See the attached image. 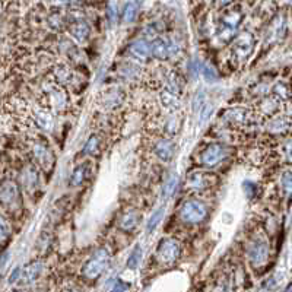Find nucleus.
<instances>
[{"mask_svg":"<svg viewBox=\"0 0 292 292\" xmlns=\"http://www.w3.org/2000/svg\"><path fill=\"white\" fill-rule=\"evenodd\" d=\"M108 264H110V254H108V251L105 250V249H99L85 263L82 273H84L85 278L94 280V279L99 278L102 275V272L108 267Z\"/></svg>","mask_w":292,"mask_h":292,"instance_id":"f257e3e1","label":"nucleus"},{"mask_svg":"<svg viewBox=\"0 0 292 292\" xmlns=\"http://www.w3.org/2000/svg\"><path fill=\"white\" fill-rule=\"evenodd\" d=\"M243 21V15L238 11H228L221 18V27L218 31V40L221 42H229L237 34V28Z\"/></svg>","mask_w":292,"mask_h":292,"instance_id":"f03ea898","label":"nucleus"},{"mask_svg":"<svg viewBox=\"0 0 292 292\" xmlns=\"http://www.w3.org/2000/svg\"><path fill=\"white\" fill-rule=\"evenodd\" d=\"M208 216V208L200 200H187L181 205L180 218L183 222L200 223Z\"/></svg>","mask_w":292,"mask_h":292,"instance_id":"7ed1b4c3","label":"nucleus"},{"mask_svg":"<svg viewBox=\"0 0 292 292\" xmlns=\"http://www.w3.org/2000/svg\"><path fill=\"white\" fill-rule=\"evenodd\" d=\"M44 94H45L44 95V104L50 110L62 111L68 105V97H66L65 91L57 84L44 86Z\"/></svg>","mask_w":292,"mask_h":292,"instance_id":"20e7f679","label":"nucleus"},{"mask_svg":"<svg viewBox=\"0 0 292 292\" xmlns=\"http://www.w3.org/2000/svg\"><path fill=\"white\" fill-rule=\"evenodd\" d=\"M254 42L256 41L251 32H243L237 37L232 45V56L236 57L237 62H246L249 59L253 53Z\"/></svg>","mask_w":292,"mask_h":292,"instance_id":"39448f33","label":"nucleus"},{"mask_svg":"<svg viewBox=\"0 0 292 292\" xmlns=\"http://www.w3.org/2000/svg\"><path fill=\"white\" fill-rule=\"evenodd\" d=\"M156 256H158L161 263H174L180 257V244L174 238H164V240H161V243L158 246Z\"/></svg>","mask_w":292,"mask_h":292,"instance_id":"423d86ee","label":"nucleus"},{"mask_svg":"<svg viewBox=\"0 0 292 292\" xmlns=\"http://www.w3.org/2000/svg\"><path fill=\"white\" fill-rule=\"evenodd\" d=\"M226 156V149L221 143H210L208 148L200 155V162L203 167H216L223 158Z\"/></svg>","mask_w":292,"mask_h":292,"instance_id":"0eeeda50","label":"nucleus"},{"mask_svg":"<svg viewBox=\"0 0 292 292\" xmlns=\"http://www.w3.org/2000/svg\"><path fill=\"white\" fill-rule=\"evenodd\" d=\"M249 260L254 267H260L263 266L267 259H269V244L264 240H256L251 243V246L249 247L247 251Z\"/></svg>","mask_w":292,"mask_h":292,"instance_id":"6e6552de","label":"nucleus"},{"mask_svg":"<svg viewBox=\"0 0 292 292\" xmlns=\"http://www.w3.org/2000/svg\"><path fill=\"white\" fill-rule=\"evenodd\" d=\"M125 99V92L120 88H110L99 95V105L105 110L119 107Z\"/></svg>","mask_w":292,"mask_h":292,"instance_id":"1a4fd4ad","label":"nucleus"},{"mask_svg":"<svg viewBox=\"0 0 292 292\" xmlns=\"http://www.w3.org/2000/svg\"><path fill=\"white\" fill-rule=\"evenodd\" d=\"M129 54L133 57L135 60H138V62H146L149 59V56L152 54L151 53V44L146 41L145 38L135 40L129 45Z\"/></svg>","mask_w":292,"mask_h":292,"instance_id":"9d476101","label":"nucleus"},{"mask_svg":"<svg viewBox=\"0 0 292 292\" xmlns=\"http://www.w3.org/2000/svg\"><path fill=\"white\" fill-rule=\"evenodd\" d=\"M32 156H34L35 162L44 169H51V167H53V162H54L53 155L45 148V145L35 143L32 146Z\"/></svg>","mask_w":292,"mask_h":292,"instance_id":"9b49d317","label":"nucleus"},{"mask_svg":"<svg viewBox=\"0 0 292 292\" xmlns=\"http://www.w3.org/2000/svg\"><path fill=\"white\" fill-rule=\"evenodd\" d=\"M153 152H155V155H156L161 161L168 162V161H171L172 156H174L176 145H174V142L171 139H159L155 143V146H153Z\"/></svg>","mask_w":292,"mask_h":292,"instance_id":"f8f14e48","label":"nucleus"},{"mask_svg":"<svg viewBox=\"0 0 292 292\" xmlns=\"http://www.w3.org/2000/svg\"><path fill=\"white\" fill-rule=\"evenodd\" d=\"M32 120L35 126L44 132H51L54 129V117L48 110H35L32 114Z\"/></svg>","mask_w":292,"mask_h":292,"instance_id":"ddd939ff","label":"nucleus"},{"mask_svg":"<svg viewBox=\"0 0 292 292\" xmlns=\"http://www.w3.org/2000/svg\"><path fill=\"white\" fill-rule=\"evenodd\" d=\"M38 183H40V179H38V172L37 169L32 167V165H28L22 169L21 172V184L25 190L28 192H32L38 187Z\"/></svg>","mask_w":292,"mask_h":292,"instance_id":"4468645a","label":"nucleus"},{"mask_svg":"<svg viewBox=\"0 0 292 292\" xmlns=\"http://www.w3.org/2000/svg\"><path fill=\"white\" fill-rule=\"evenodd\" d=\"M0 199L3 205H12L18 199V187L14 181L5 180L2 183V190H0Z\"/></svg>","mask_w":292,"mask_h":292,"instance_id":"2eb2a0df","label":"nucleus"},{"mask_svg":"<svg viewBox=\"0 0 292 292\" xmlns=\"http://www.w3.org/2000/svg\"><path fill=\"white\" fill-rule=\"evenodd\" d=\"M89 27H88V24L82 21V19H78V21H73V22H70V27H69V34L76 40V41L79 42H84L88 37H89Z\"/></svg>","mask_w":292,"mask_h":292,"instance_id":"dca6fc26","label":"nucleus"},{"mask_svg":"<svg viewBox=\"0 0 292 292\" xmlns=\"http://www.w3.org/2000/svg\"><path fill=\"white\" fill-rule=\"evenodd\" d=\"M159 102H161V105L168 110V111L174 112L177 111V110H180L181 107V102L180 99H179V95L177 94H174V92H171V91H162L161 94H159Z\"/></svg>","mask_w":292,"mask_h":292,"instance_id":"f3484780","label":"nucleus"},{"mask_svg":"<svg viewBox=\"0 0 292 292\" xmlns=\"http://www.w3.org/2000/svg\"><path fill=\"white\" fill-rule=\"evenodd\" d=\"M139 221V212H138V210H129V212H126L125 215L122 216V219H120V222H119V226H120L123 231L129 232V231H133V229L138 226Z\"/></svg>","mask_w":292,"mask_h":292,"instance_id":"a211bd4d","label":"nucleus"},{"mask_svg":"<svg viewBox=\"0 0 292 292\" xmlns=\"http://www.w3.org/2000/svg\"><path fill=\"white\" fill-rule=\"evenodd\" d=\"M151 53L156 60H165L169 56V45L162 38H155L151 42Z\"/></svg>","mask_w":292,"mask_h":292,"instance_id":"6ab92c4d","label":"nucleus"},{"mask_svg":"<svg viewBox=\"0 0 292 292\" xmlns=\"http://www.w3.org/2000/svg\"><path fill=\"white\" fill-rule=\"evenodd\" d=\"M42 269H44V266H42L41 262H32V263L28 264V266L24 269L22 278H21L19 282H22V280H24L25 283H31V282H34L35 279L41 275Z\"/></svg>","mask_w":292,"mask_h":292,"instance_id":"aec40b11","label":"nucleus"},{"mask_svg":"<svg viewBox=\"0 0 292 292\" xmlns=\"http://www.w3.org/2000/svg\"><path fill=\"white\" fill-rule=\"evenodd\" d=\"M223 119L231 125H243L247 122L249 114H247V110H244V108H229V110H226Z\"/></svg>","mask_w":292,"mask_h":292,"instance_id":"412c9836","label":"nucleus"},{"mask_svg":"<svg viewBox=\"0 0 292 292\" xmlns=\"http://www.w3.org/2000/svg\"><path fill=\"white\" fill-rule=\"evenodd\" d=\"M179 176L177 174H172V176H169V179H168L165 183H164V186H162V190H161V196H162V199H169V197H172V196L176 195V192H177V189H179Z\"/></svg>","mask_w":292,"mask_h":292,"instance_id":"4be33fe9","label":"nucleus"},{"mask_svg":"<svg viewBox=\"0 0 292 292\" xmlns=\"http://www.w3.org/2000/svg\"><path fill=\"white\" fill-rule=\"evenodd\" d=\"M54 76H56V81L59 84L66 85L72 82V79H73V72H72L68 66L60 65V66H57L56 70H54Z\"/></svg>","mask_w":292,"mask_h":292,"instance_id":"5701e85b","label":"nucleus"},{"mask_svg":"<svg viewBox=\"0 0 292 292\" xmlns=\"http://www.w3.org/2000/svg\"><path fill=\"white\" fill-rule=\"evenodd\" d=\"M164 215H165V206H159V208L156 209L152 215H151V218H149V221H148V225H146V231H148L149 234L153 232V231L158 228V225L161 223Z\"/></svg>","mask_w":292,"mask_h":292,"instance_id":"b1692460","label":"nucleus"},{"mask_svg":"<svg viewBox=\"0 0 292 292\" xmlns=\"http://www.w3.org/2000/svg\"><path fill=\"white\" fill-rule=\"evenodd\" d=\"M208 176L200 174V172H195V174L190 176V179H189V187H190V189H195V190H203V189L208 187Z\"/></svg>","mask_w":292,"mask_h":292,"instance_id":"393cba45","label":"nucleus"},{"mask_svg":"<svg viewBox=\"0 0 292 292\" xmlns=\"http://www.w3.org/2000/svg\"><path fill=\"white\" fill-rule=\"evenodd\" d=\"M266 127L269 129V132L282 133V132H285V130L289 129V122H288L285 117H276V119H272V120L267 123Z\"/></svg>","mask_w":292,"mask_h":292,"instance_id":"a878e982","label":"nucleus"},{"mask_svg":"<svg viewBox=\"0 0 292 292\" xmlns=\"http://www.w3.org/2000/svg\"><path fill=\"white\" fill-rule=\"evenodd\" d=\"M202 73H203V78L208 81L209 84H213L219 79V73L218 70L215 69V66L210 63V62H205L202 65Z\"/></svg>","mask_w":292,"mask_h":292,"instance_id":"bb28decb","label":"nucleus"},{"mask_svg":"<svg viewBox=\"0 0 292 292\" xmlns=\"http://www.w3.org/2000/svg\"><path fill=\"white\" fill-rule=\"evenodd\" d=\"M47 25L53 31H62V29L65 28V25H66V21H65V18L60 14L53 12V14H50L47 16Z\"/></svg>","mask_w":292,"mask_h":292,"instance_id":"cd10ccee","label":"nucleus"},{"mask_svg":"<svg viewBox=\"0 0 292 292\" xmlns=\"http://www.w3.org/2000/svg\"><path fill=\"white\" fill-rule=\"evenodd\" d=\"M140 260H142V249H140V246H136L135 250L130 253L127 262H126V266H127L130 270H135V269L139 267Z\"/></svg>","mask_w":292,"mask_h":292,"instance_id":"c85d7f7f","label":"nucleus"},{"mask_svg":"<svg viewBox=\"0 0 292 292\" xmlns=\"http://www.w3.org/2000/svg\"><path fill=\"white\" fill-rule=\"evenodd\" d=\"M138 16V5L135 2H129L123 11V21L126 24H132Z\"/></svg>","mask_w":292,"mask_h":292,"instance_id":"c756f323","label":"nucleus"},{"mask_svg":"<svg viewBox=\"0 0 292 292\" xmlns=\"http://www.w3.org/2000/svg\"><path fill=\"white\" fill-rule=\"evenodd\" d=\"M99 148H101V140L98 136H91L88 142H86V145H85L84 148V153L86 155H95V153L99 152Z\"/></svg>","mask_w":292,"mask_h":292,"instance_id":"7c9ffc66","label":"nucleus"},{"mask_svg":"<svg viewBox=\"0 0 292 292\" xmlns=\"http://www.w3.org/2000/svg\"><path fill=\"white\" fill-rule=\"evenodd\" d=\"M120 75L125 76L126 79H133V78H139L140 76V69L136 65H132V63H126L125 66H122L120 69Z\"/></svg>","mask_w":292,"mask_h":292,"instance_id":"2f4dec72","label":"nucleus"},{"mask_svg":"<svg viewBox=\"0 0 292 292\" xmlns=\"http://www.w3.org/2000/svg\"><path fill=\"white\" fill-rule=\"evenodd\" d=\"M280 186H282V190L285 192V195H292V171L291 169H286L282 172V177H280Z\"/></svg>","mask_w":292,"mask_h":292,"instance_id":"473e14b6","label":"nucleus"},{"mask_svg":"<svg viewBox=\"0 0 292 292\" xmlns=\"http://www.w3.org/2000/svg\"><path fill=\"white\" fill-rule=\"evenodd\" d=\"M85 177H86V167L85 165H79L73 171L72 179H70V184L72 186H81L84 183Z\"/></svg>","mask_w":292,"mask_h":292,"instance_id":"72a5a7b5","label":"nucleus"},{"mask_svg":"<svg viewBox=\"0 0 292 292\" xmlns=\"http://www.w3.org/2000/svg\"><path fill=\"white\" fill-rule=\"evenodd\" d=\"M107 289L110 291H127L130 289V285L122 279H110L107 282Z\"/></svg>","mask_w":292,"mask_h":292,"instance_id":"f704fd0d","label":"nucleus"},{"mask_svg":"<svg viewBox=\"0 0 292 292\" xmlns=\"http://www.w3.org/2000/svg\"><path fill=\"white\" fill-rule=\"evenodd\" d=\"M273 95L278 99H286L289 97V88L288 85L283 84V82H278V84L273 86Z\"/></svg>","mask_w":292,"mask_h":292,"instance_id":"c9c22d12","label":"nucleus"},{"mask_svg":"<svg viewBox=\"0 0 292 292\" xmlns=\"http://www.w3.org/2000/svg\"><path fill=\"white\" fill-rule=\"evenodd\" d=\"M180 129V123L177 120V117H169L167 120V123L164 126V130L168 135H176Z\"/></svg>","mask_w":292,"mask_h":292,"instance_id":"e433bc0d","label":"nucleus"},{"mask_svg":"<svg viewBox=\"0 0 292 292\" xmlns=\"http://www.w3.org/2000/svg\"><path fill=\"white\" fill-rule=\"evenodd\" d=\"M0 236H2V243L6 241V238L11 236V223L6 221L5 216H2V223H0Z\"/></svg>","mask_w":292,"mask_h":292,"instance_id":"4c0bfd02","label":"nucleus"},{"mask_svg":"<svg viewBox=\"0 0 292 292\" xmlns=\"http://www.w3.org/2000/svg\"><path fill=\"white\" fill-rule=\"evenodd\" d=\"M260 105H262V110H263L264 114H272V112L276 110V101H275V99H272V98L264 99Z\"/></svg>","mask_w":292,"mask_h":292,"instance_id":"58836bf2","label":"nucleus"},{"mask_svg":"<svg viewBox=\"0 0 292 292\" xmlns=\"http://www.w3.org/2000/svg\"><path fill=\"white\" fill-rule=\"evenodd\" d=\"M243 187H244V192H246V196L249 199H253L256 196V190H257V186L253 183V181H244L243 183Z\"/></svg>","mask_w":292,"mask_h":292,"instance_id":"ea45409f","label":"nucleus"},{"mask_svg":"<svg viewBox=\"0 0 292 292\" xmlns=\"http://www.w3.org/2000/svg\"><path fill=\"white\" fill-rule=\"evenodd\" d=\"M282 149H283V155H285V158L292 162V139H286L283 142V146H282Z\"/></svg>","mask_w":292,"mask_h":292,"instance_id":"a19ab883","label":"nucleus"},{"mask_svg":"<svg viewBox=\"0 0 292 292\" xmlns=\"http://www.w3.org/2000/svg\"><path fill=\"white\" fill-rule=\"evenodd\" d=\"M199 111H200V125H203V123L208 120L210 112H212V105H210V104H205Z\"/></svg>","mask_w":292,"mask_h":292,"instance_id":"79ce46f5","label":"nucleus"},{"mask_svg":"<svg viewBox=\"0 0 292 292\" xmlns=\"http://www.w3.org/2000/svg\"><path fill=\"white\" fill-rule=\"evenodd\" d=\"M22 273H24V269H21V267H15L14 272H12V273H11V276H9V283L19 282L21 278H22Z\"/></svg>","mask_w":292,"mask_h":292,"instance_id":"37998d69","label":"nucleus"},{"mask_svg":"<svg viewBox=\"0 0 292 292\" xmlns=\"http://www.w3.org/2000/svg\"><path fill=\"white\" fill-rule=\"evenodd\" d=\"M107 16H108V19H110L111 24H114V22L117 21V9H115L112 5H110L108 9H107Z\"/></svg>","mask_w":292,"mask_h":292,"instance_id":"c03bdc74","label":"nucleus"},{"mask_svg":"<svg viewBox=\"0 0 292 292\" xmlns=\"http://www.w3.org/2000/svg\"><path fill=\"white\" fill-rule=\"evenodd\" d=\"M53 6H59V8H62V6H69L70 3H72V0H48Z\"/></svg>","mask_w":292,"mask_h":292,"instance_id":"a18cd8bd","label":"nucleus"},{"mask_svg":"<svg viewBox=\"0 0 292 292\" xmlns=\"http://www.w3.org/2000/svg\"><path fill=\"white\" fill-rule=\"evenodd\" d=\"M11 256V253L9 251H6V253H3V256H2V269H5V266H6V262H8V257Z\"/></svg>","mask_w":292,"mask_h":292,"instance_id":"49530a36","label":"nucleus"},{"mask_svg":"<svg viewBox=\"0 0 292 292\" xmlns=\"http://www.w3.org/2000/svg\"><path fill=\"white\" fill-rule=\"evenodd\" d=\"M286 291H292V285H289V286L286 288Z\"/></svg>","mask_w":292,"mask_h":292,"instance_id":"de8ad7c7","label":"nucleus"}]
</instances>
